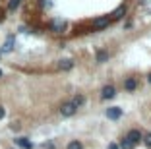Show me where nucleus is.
I'll return each mask as SVG.
<instances>
[{"label":"nucleus","instance_id":"1","mask_svg":"<svg viewBox=\"0 0 151 149\" xmlns=\"http://www.w3.org/2000/svg\"><path fill=\"white\" fill-rule=\"evenodd\" d=\"M66 29H68L66 19H62V18H54L52 22H50V31H52V33H64Z\"/></svg>","mask_w":151,"mask_h":149},{"label":"nucleus","instance_id":"2","mask_svg":"<svg viewBox=\"0 0 151 149\" xmlns=\"http://www.w3.org/2000/svg\"><path fill=\"white\" fill-rule=\"evenodd\" d=\"M116 97V87L114 85H105V87L101 89V99H105V101H109V99H114Z\"/></svg>","mask_w":151,"mask_h":149},{"label":"nucleus","instance_id":"3","mask_svg":"<svg viewBox=\"0 0 151 149\" xmlns=\"http://www.w3.org/2000/svg\"><path fill=\"white\" fill-rule=\"evenodd\" d=\"M76 107H74V103H62V105H60V114H62V116H74L76 114Z\"/></svg>","mask_w":151,"mask_h":149},{"label":"nucleus","instance_id":"4","mask_svg":"<svg viewBox=\"0 0 151 149\" xmlns=\"http://www.w3.org/2000/svg\"><path fill=\"white\" fill-rule=\"evenodd\" d=\"M122 116V109L120 107H109L107 109V118L109 120H118Z\"/></svg>","mask_w":151,"mask_h":149},{"label":"nucleus","instance_id":"5","mask_svg":"<svg viewBox=\"0 0 151 149\" xmlns=\"http://www.w3.org/2000/svg\"><path fill=\"white\" fill-rule=\"evenodd\" d=\"M126 140H128L132 145H136V143H139V141H142V134H139V130H130L128 136H126Z\"/></svg>","mask_w":151,"mask_h":149},{"label":"nucleus","instance_id":"6","mask_svg":"<svg viewBox=\"0 0 151 149\" xmlns=\"http://www.w3.org/2000/svg\"><path fill=\"white\" fill-rule=\"evenodd\" d=\"M74 68V60L72 58H62V60L58 62V70H62V72H68Z\"/></svg>","mask_w":151,"mask_h":149},{"label":"nucleus","instance_id":"7","mask_svg":"<svg viewBox=\"0 0 151 149\" xmlns=\"http://www.w3.org/2000/svg\"><path fill=\"white\" fill-rule=\"evenodd\" d=\"M136 87H138V79L136 78H126V81H124V89L128 93H132V91H136Z\"/></svg>","mask_w":151,"mask_h":149},{"label":"nucleus","instance_id":"8","mask_svg":"<svg viewBox=\"0 0 151 149\" xmlns=\"http://www.w3.org/2000/svg\"><path fill=\"white\" fill-rule=\"evenodd\" d=\"M109 23H111V18H97L93 22V27H95V29H105Z\"/></svg>","mask_w":151,"mask_h":149},{"label":"nucleus","instance_id":"9","mask_svg":"<svg viewBox=\"0 0 151 149\" xmlns=\"http://www.w3.org/2000/svg\"><path fill=\"white\" fill-rule=\"evenodd\" d=\"M72 103H74V107H76V109H80V107H83V105H85V95H81V93L74 95Z\"/></svg>","mask_w":151,"mask_h":149},{"label":"nucleus","instance_id":"10","mask_svg":"<svg viewBox=\"0 0 151 149\" xmlns=\"http://www.w3.org/2000/svg\"><path fill=\"white\" fill-rule=\"evenodd\" d=\"M16 143H18L22 149H33V143L27 140V137H18V140H16Z\"/></svg>","mask_w":151,"mask_h":149},{"label":"nucleus","instance_id":"11","mask_svg":"<svg viewBox=\"0 0 151 149\" xmlns=\"http://www.w3.org/2000/svg\"><path fill=\"white\" fill-rule=\"evenodd\" d=\"M12 48H14V37L10 35V37H8V41L4 43V47H2V50H0V53H10Z\"/></svg>","mask_w":151,"mask_h":149},{"label":"nucleus","instance_id":"12","mask_svg":"<svg viewBox=\"0 0 151 149\" xmlns=\"http://www.w3.org/2000/svg\"><path fill=\"white\" fill-rule=\"evenodd\" d=\"M124 14H126V6H120V8L116 10L114 14H112V18H111V22H112V19H120V18H124Z\"/></svg>","mask_w":151,"mask_h":149},{"label":"nucleus","instance_id":"13","mask_svg":"<svg viewBox=\"0 0 151 149\" xmlns=\"http://www.w3.org/2000/svg\"><path fill=\"white\" fill-rule=\"evenodd\" d=\"M95 58H97V62H107L109 60V53H107V50H97Z\"/></svg>","mask_w":151,"mask_h":149},{"label":"nucleus","instance_id":"14","mask_svg":"<svg viewBox=\"0 0 151 149\" xmlns=\"http://www.w3.org/2000/svg\"><path fill=\"white\" fill-rule=\"evenodd\" d=\"M66 149H83V143H81V141H78V140H74V141H70V143H68Z\"/></svg>","mask_w":151,"mask_h":149},{"label":"nucleus","instance_id":"15","mask_svg":"<svg viewBox=\"0 0 151 149\" xmlns=\"http://www.w3.org/2000/svg\"><path fill=\"white\" fill-rule=\"evenodd\" d=\"M19 4H22V0H10V2H8V12H14Z\"/></svg>","mask_w":151,"mask_h":149},{"label":"nucleus","instance_id":"16","mask_svg":"<svg viewBox=\"0 0 151 149\" xmlns=\"http://www.w3.org/2000/svg\"><path fill=\"white\" fill-rule=\"evenodd\" d=\"M142 140H143V143H145V145H149V147H151V134H145V136H142Z\"/></svg>","mask_w":151,"mask_h":149},{"label":"nucleus","instance_id":"17","mask_svg":"<svg viewBox=\"0 0 151 149\" xmlns=\"http://www.w3.org/2000/svg\"><path fill=\"white\" fill-rule=\"evenodd\" d=\"M122 147H124V149H132L134 145H132V143H130V141H128V140L124 137V140H122Z\"/></svg>","mask_w":151,"mask_h":149},{"label":"nucleus","instance_id":"18","mask_svg":"<svg viewBox=\"0 0 151 149\" xmlns=\"http://www.w3.org/2000/svg\"><path fill=\"white\" fill-rule=\"evenodd\" d=\"M10 128H12L14 132H16V130H19V122H12V126H10Z\"/></svg>","mask_w":151,"mask_h":149},{"label":"nucleus","instance_id":"19","mask_svg":"<svg viewBox=\"0 0 151 149\" xmlns=\"http://www.w3.org/2000/svg\"><path fill=\"white\" fill-rule=\"evenodd\" d=\"M4 114H6V110H4V107H2V105H0V120H2V118H4Z\"/></svg>","mask_w":151,"mask_h":149},{"label":"nucleus","instance_id":"20","mask_svg":"<svg viewBox=\"0 0 151 149\" xmlns=\"http://www.w3.org/2000/svg\"><path fill=\"white\" fill-rule=\"evenodd\" d=\"M109 149H120V145L118 143H111V145H109Z\"/></svg>","mask_w":151,"mask_h":149},{"label":"nucleus","instance_id":"21","mask_svg":"<svg viewBox=\"0 0 151 149\" xmlns=\"http://www.w3.org/2000/svg\"><path fill=\"white\" fill-rule=\"evenodd\" d=\"M45 147H47V149H56V145H54V143H47Z\"/></svg>","mask_w":151,"mask_h":149},{"label":"nucleus","instance_id":"22","mask_svg":"<svg viewBox=\"0 0 151 149\" xmlns=\"http://www.w3.org/2000/svg\"><path fill=\"white\" fill-rule=\"evenodd\" d=\"M147 81H149V83H151V72H149V74H147Z\"/></svg>","mask_w":151,"mask_h":149},{"label":"nucleus","instance_id":"23","mask_svg":"<svg viewBox=\"0 0 151 149\" xmlns=\"http://www.w3.org/2000/svg\"><path fill=\"white\" fill-rule=\"evenodd\" d=\"M0 78H2V70H0Z\"/></svg>","mask_w":151,"mask_h":149}]
</instances>
